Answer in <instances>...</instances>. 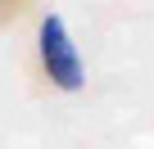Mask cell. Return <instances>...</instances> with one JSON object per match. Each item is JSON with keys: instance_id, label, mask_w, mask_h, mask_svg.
Wrapping results in <instances>:
<instances>
[{"instance_id": "6da1fadb", "label": "cell", "mask_w": 154, "mask_h": 149, "mask_svg": "<svg viewBox=\"0 0 154 149\" xmlns=\"http://www.w3.org/2000/svg\"><path fill=\"white\" fill-rule=\"evenodd\" d=\"M41 68H45V77L59 91H82V82H86L77 41L68 36V23L59 14H45L41 18Z\"/></svg>"}, {"instance_id": "7a4b0ae2", "label": "cell", "mask_w": 154, "mask_h": 149, "mask_svg": "<svg viewBox=\"0 0 154 149\" xmlns=\"http://www.w3.org/2000/svg\"><path fill=\"white\" fill-rule=\"evenodd\" d=\"M27 5H32V0H0V23H14Z\"/></svg>"}]
</instances>
